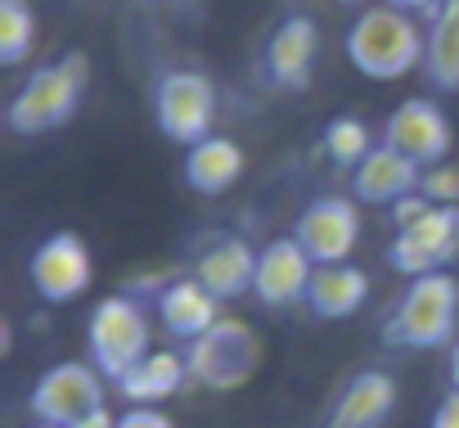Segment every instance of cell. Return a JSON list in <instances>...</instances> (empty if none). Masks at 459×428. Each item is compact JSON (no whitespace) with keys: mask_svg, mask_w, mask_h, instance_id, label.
Listing matches in <instances>:
<instances>
[{"mask_svg":"<svg viewBox=\"0 0 459 428\" xmlns=\"http://www.w3.org/2000/svg\"><path fill=\"white\" fill-rule=\"evenodd\" d=\"M91 86V55L86 50H68L55 64L28 73V82L14 91L10 109H5V127L14 135H46L59 131L77 118L82 100Z\"/></svg>","mask_w":459,"mask_h":428,"instance_id":"6da1fadb","label":"cell"},{"mask_svg":"<svg viewBox=\"0 0 459 428\" xmlns=\"http://www.w3.org/2000/svg\"><path fill=\"white\" fill-rule=\"evenodd\" d=\"M347 59L369 82H396L414 68H423L428 32L414 23V14H401L392 5H369L347 28Z\"/></svg>","mask_w":459,"mask_h":428,"instance_id":"7a4b0ae2","label":"cell"},{"mask_svg":"<svg viewBox=\"0 0 459 428\" xmlns=\"http://www.w3.org/2000/svg\"><path fill=\"white\" fill-rule=\"evenodd\" d=\"M459 329V280L450 271H432L405 284L401 302L383 320V347H405V352H432V347H455Z\"/></svg>","mask_w":459,"mask_h":428,"instance_id":"3957f363","label":"cell"},{"mask_svg":"<svg viewBox=\"0 0 459 428\" xmlns=\"http://www.w3.org/2000/svg\"><path fill=\"white\" fill-rule=\"evenodd\" d=\"M149 316L135 293H108L95 302L86 325V352L108 383H122L140 361H149Z\"/></svg>","mask_w":459,"mask_h":428,"instance_id":"277c9868","label":"cell"},{"mask_svg":"<svg viewBox=\"0 0 459 428\" xmlns=\"http://www.w3.org/2000/svg\"><path fill=\"white\" fill-rule=\"evenodd\" d=\"M185 365L189 379L212 388V392H235L244 383H253V374L262 370V334L248 320L221 316L203 338H194L185 347Z\"/></svg>","mask_w":459,"mask_h":428,"instance_id":"5b68a950","label":"cell"},{"mask_svg":"<svg viewBox=\"0 0 459 428\" xmlns=\"http://www.w3.org/2000/svg\"><path fill=\"white\" fill-rule=\"evenodd\" d=\"M153 118H158V131L171 140V144H185L194 149L198 140L212 135V118H216V86L194 73V68H171L158 77L153 86Z\"/></svg>","mask_w":459,"mask_h":428,"instance_id":"8992f818","label":"cell"},{"mask_svg":"<svg viewBox=\"0 0 459 428\" xmlns=\"http://www.w3.org/2000/svg\"><path fill=\"white\" fill-rule=\"evenodd\" d=\"M104 383H108V379H104L91 361H59V365H50V370L37 379L28 406H32V415H37L41 424H50V428H73L77 419H86L91 410L104 406Z\"/></svg>","mask_w":459,"mask_h":428,"instance_id":"52a82bcc","label":"cell"},{"mask_svg":"<svg viewBox=\"0 0 459 428\" xmlns=\"http://www.w3.org/2000/svg\"><path fill=\"white\" fill-rule=\"evenodd\" d=\"M28 280H32L37 298H46L50 307H64V302H77L91 289L95 258H91V249L77 231H55L37 244V253L28 262Z\"/></svg>","mask_w":459,"mask_h":428,"instance_id":"ba28073f","label":"cell"},{"mask_svg":"<svg viewBox=\"0 0 459 428\" xmlns=\"http://www.w3.org/2000/svg\"><path fill=\"white\" fill-rule=\"evenodd\" d=\"M293 240L311 253L316 266H338V262H347L351 249H356V240H360V207H356V198H342V194L311 198V203L298 212Z\"/></svg>","mask_w":459,"mask_h":428,"instance_id":"9c48e42d","label":"cell"},{"mask_svg":"<svg viewBox=\"0 0 459 428\" xmlns=\"http://www.w3.org/2000/svg\"><path fill=\"white\" fill-rule=\"evenodd\" d=\"M455 258H459V207H432L423 222L396 231V244L387 249V266L410 280L446 271Z\"/></svg>","mask_w":459,"mask_h":428,"instance_id":"30bf717a","label":"cell"},{"mask_svg":"<svg viewBox=\"0 0 459 428\" xmlns=\"http://www.w3.org/2000/svg\"><path fill=\"white\" fill-rule=\"evenodd\" d=\"M383 144H392L396 153L414 158L419 167H437V162L450 158L455 127L441 113V104H432V100H405V104H396V113H387Z\"/></svg>","mask_w":459,"mask_h":428,"instance_id":"8fae6325","label":"cell"},{"mask_svg":"<svg viewBox=\"0 0 459 428\" xmlns=\"http://www.w3.org/2000/svg\"><path fill=\"white\" fill-rule=\"evenodd\" d=\"M311 280H316V262L311 253L293 240V235H280L271 244H262L257 253V280H253V293L262 307H298L307 302L311 293Z\"/></svg>","mask_w":459,"mask_h":428,"instance_id":"7c38bea8","label":"cell"},{"mask_svg":"<svg viewBox=\"0 0 459 428\" xmlns=\"http://www.w3.org/2000/svg\"><path fill=\"white\" fill-rule=\"evenodd\" d=\"M316 55H320V32L316 19L307 14H289L271 41H266V77L275 91H307L316 77Z\"/></svg>","mask_w":459,"mask_h":428,"instance_id":"4fadbf2b","label":"cell"},{"mask_svg":"<svg viewBox=\"0 0 459 428\" xmlns=\"http://www.w3.org/2000/svg\"><path fill=\"white\" fill-rule=\"evenodd\" d=\"M257 253H262V249H253V244L239 240V235H216V240L198 253L194 280H198L216 302H235V298H244V293L253 289V280H257Z\"/></svg>","mask_w":459,"mask_h":428,"instance_id":"5bb4252c","label":"cell"},{"mask_svg":"<svg viewBox=\"0 0 459 428\" xmlns=\"http://www.w3.org/2000/svg\"><path fill=\"white\" fill-rule=\"evenodd\" d=\"M396 410V379L387 370H360L338 392L325 428H383Z\"/></svg>","mask_w":459,"mask_h":428,"instance_id":"9a60e30c","label":"cell"},{"mask_svg":"<svg viewBox=\"0 0 459 428\" xmlns=\"http://www.w3.org/2000/svg\"><path fill=\"white\" fill-rule=\"evenodd\" d=\"M419 180H423V167H419L414 158L396 153L392 144H374V149H369V158L356 167L351 189H356V198H360V203H383V207H392L396 198L414 194V189H419Z\"/></svg>","mask_w":459,"mask_h":428,"instance_id":"2e32d148","label":"cell"},{"mask_svg":"<svg viewBox=\"0 0 459 428\" xmlns=\"http://www.w3.org/2000/svg\"><path fill=\"white\" fill-rule=\"evenodd\" d=\"M158 320L171 338H180L185 347L194 338H203L216 320H221V302L189 275V280H171L162 293H158Z\"/></svg>","mask_w":459,"mask_h":428,"instance_id":"e0dca14e","label":"cell"},{"mask_svg":"<svg viewBox=\"0 0 459 428\" xmlns=\"http://www.w3.org/2000/svg\"><path fill=\"white\" fill-rule=\"evenodd\" d=\"M244 162H248L244 149L230 135H207L194 149H185V185L194 194H207V198L230 194L244 176Z\"/></svg>","mask_w":459,"mask_h":428,"instance_id":"ac0fdd59","label":"cell"},{"mask_svg":"<svg viewBox=\"0 0 459 428\" xmlns=\"http://www.w3.org/2000/svg\"><path fill=\"white\" fill-rule=\"evenodd\" d=\"M365 298H369V275L351 262H338V266H316L307 307L320 320H347L365 307Z\"/></svg>","mask_w":459,"mask_h":428,"instance_id":"d6986e66","label":"cell"},{"mask_svg":"<svg viewBox=\"0 0 459 428\" xmlns=\"http://www.w3.org/2000/svg\"><path fill=\"white\" fill-rule=\"evenodd\" d=\"M423 77L441 95H455L459 91V0H441V5L432 10Z\"/></svg>","mask_w":459,"mask_h":428,"instance_id":"ffe728a7","label":"cell"},{"mask_svg":"<svg viewBox=\"0 0 459 428\" xmlns=\"http://www.w3.org/2000/svg\"><path fill=\"white\" fill-rule=\"evenodd\" d=\"M185 383H189L185 352H149V361H140V365L117 383V392H122L131 406H158V401L176 397Z\"/></svg>","mask_w":459,"mask_h":428,"instance_id":"44dd1931","label":"cell"},{"mask_svg":"<svg viewBox=\"0 0 459 428\" xmlns=\"http://www.w3.org/2000/svg\"><path fill=\"white\" fill-rule=\"evenodd\" d=\"M37 41V14L28 0H0V64L14 68L32 55Z\"/></svg>","mask_w":459,"mask_h":428,"instance_id":"7402d4cb","label":"cell"},{"mask_svg":"<svg viewBox=\"0 0 459 428\" xmlns=\"http://www.w3.org/2000/svg\"><path fill=\"white\" fill-rule=\"evenodd\" d=\"M369 149H374V140H369V127H365L360 118H333V122L325 127V153H329L333 167L356 171V167L369 158Z\"/></svg>","mask_w":459,"mask_h":428,"instance_id":"603a6c76","label":"cell"},{"mask_svg":"<svg viewBox=\"0 0 459 428\" xmlns=\"http://www.w3.org/2000/svg\"><path fill=\"white\" fill-rule=\"evenodd\" d=\"M419 194H423V198H428L432 207H459V167H455V162H437V167H423Z\"/></svg>","mask_w":459,"mask_h":428,"instance_id":"cb8c5ba5","label":"cell"},{"mask_svg":"<svg viewBox=\"0 0 459 428\" xmlns=\"http://www.w3.org/2000/svg\"><path fill=\"white\" fill-rule=\"evenodd\" d=\"M428 212H432V203H428V198L414 189V194H405V198H396V203H392V212H387V217H392V226H396V231H405V226L423 222Z\"/></svg>","mask_w":459,"mask_h":428,"instance_id":"d4e9b609","label":"cell"},{"mask_svg":"<svg viewBox=\"0 0 459 428\" xmlns=\"http://www.w3.org/2000/svg\"><path fill=\"white\" fill-rule=\"evenodd\" d=\"M117 428H176V424L158 406H131L126 415H117Z\"/></svg>","mask_w":459,"mask_h":428,"instance_id":"484cf974","label":"cell"},{"mask_svg":"<svg viewBox=\"0 0 459 428\" xmlns=\"http://www.w3.org/2000/svg\"><path fill=\"white\" fill-rule=\"evenodd\" d=\"M432 428H459V392H446L432 410Z\"/></svg>","mask_w":459,"mask_h":428,"instance_id":"4316f807","label":"cell"},{"mask_svg":"<svg viewBox=\"0 0 459 428\" xmlns=\"http://www.w3.org/2000/svg\"><path fill=\"white\" fill-rule=\"evenodd\" d=\"M73 428H117V415H113L108 406H100V410H91L86 419H77Z\"/></svg>","mask_w":459,"mask_h":428,"instance_id":"83f0119b","label":"cell"},{"mask_svg":"<svg viewBox=\"0 0 459 428\" xmlns=\"http://www.w3.org/2000/svg\"><path fill=\"white\" fill-rule=\"evenodd\" d=\"M383 5H392V10H401V14H432L441 0H383Z\"/></svg>","mask_w":459,"mask_h":428,"instance_id":"f1b7e54d","label":"cell"},{"mask_svg":"<svg viewBox=\"0 0 459 428\" xmlns=\"http://www.w3.org/2000/svg\"><path fill=\"white\" fill-rule=\"evenodd\" d=\"M446 379H450V392H459V343L450 347V361H446Z\"/></svg>","mask_w":459,"mask_h":428,"instance_id":"f546056e","label":"cell"},{"mask_svg":"<svg viewBox=\"0 0 459 428\" xmlns=\"http://www.w3.org/2000/svg\"><path fill=\"white\" fill-rule=\"evenodd\" d=\"M14 347V329H10V320H0V352H10Z\"/></svg>","mask_w":459,"mask_h":428,"instance_id":"4dcf8cb0","label":"cell"},{"mask_svg":"<svg viewBox=\"0 0 459 428\" xmlns=\"http://www.w3.org/2000/svg\"><path fill=\"white\" fill-rule=\"evenodd\" d=\"M338 5H365V0H338Z\"/></svg>","mask_w":459,"mask_h":428,"instance_id":"1f68e13d","label":"cell"},{"mask_svg":"<svg viewBox=\"0 0 459 428\" xmlns=\"http://www.w3.org/2000/svg\"><path fill=\"white\" fill-rule=\"evenodd\" d=\"M41 428H50V424H41Z\"/></svg>","mask_w":459,"mask_h":428,"instance_id":"d6a6232c","label":"cell"}]
</instances>
